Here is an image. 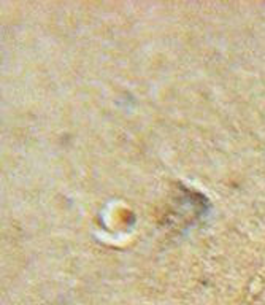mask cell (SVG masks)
Listing matches in <instances>:
<instances>
[]
</instances>
